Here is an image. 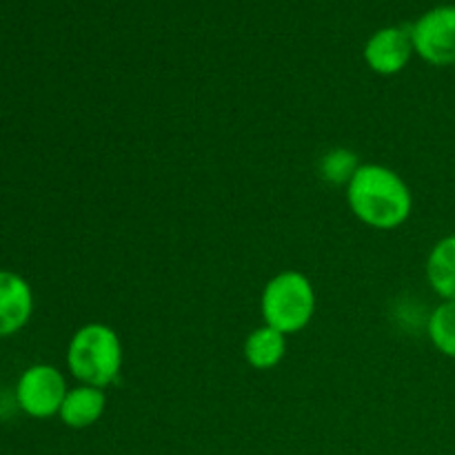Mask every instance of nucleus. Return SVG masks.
Instances as JSON below:
<instances>
[{
	"label": "nucleus",
	"instance_id": "f8f14e48",
	"mask_svg": "<svg viewBox=\"0 0 455 455\" xmlns=\"http://www.w3.org/2000/svg\"><path fill=\"white\" fill-rule=\"evenodd\" d=\"M358 167L360 164L354 151L336 147V149L327 151V154L320 158L318 172L320 178L331 182V185H349V180L354 178V173L358 172Z\"/></svg>",
	"mask_w": 455,
	"mask_h": 455
},
{
	"label": "nucleus",
	"instance_id": "9b49d317",
	"mask_svg": "<svg viewBox=\"0 0 455 455\" xmlns=\"http://www.w3.org/2000/svg\"><path fill=\"white\" fill-rule=\"evenodd\" d=\"M427 331L435 349L455 360V300H444L435 307L427 323Z\"/></svg>",
	"mask_w": 455,
	"mask_h": 455
},
{
	"label": "nucleus",
	"instance_id": "1a4fd4ad",
	"mask_svg": "<svg viewBox=\"0 0 455 455\" xmlns=\"http://www.w3.org/2000/svg\"><path fill=\"white\" fill-rule=\"evenodd\" d=\"M284 354H287V336L267 324L253 329L244 340V360L249 367L258 371H269L278 367Z\"/></svg>",
	"mask_w": 455,
	"mask_h": 455
},
{
	"label": "nucleus",
	"instance_id": "0eeeda50",
	"mask_svg": "<svg viewBox=\"0 0 455 455\" xmlns=\"http://www.w3.org/2000/svg\"><path fill=\"white\" fill-rule=\"evenodd\" d=\"M34 314L31 284L16 271L0 269V338L16 336Z\"/></svg>",
	"mask_w": 455,
	"mask_h": 455
},
{
	"label": "nucleus",
	"instance_id": "9d476101",
	"mask_svg": "<svg viewBox=\"0 0 455 455\" xmlns=\"http://www.w3.org/2000/svg\"><path fill=\"white\" fill-rule=\"evenodd\" d=\"M425 269L431 289L444 300H455V234L434 244Z\"/></svg>",
	"mask_w": 455,
	"mask_h": 455
},
{
	"label": "nucleus",
	"instance_id": "39448f33",
	"mask_svg": "<svg viewBox=\"0 0 455 455\" xmlns=\"http://www.w3.org/2000/svg\"><path fill=\"white\" fill-rule=\"evenodd\" d=\"M413 52L435 67L455 65V4H440L422 13L411 27Z\"/></svg>",
	"mask_w": 455,
	"mask_h": 455
},
{
	"label": "nucleus",
	"instance_id": "f03ea898",
	"mask_svg": "<svg viewBox=\"0 0 455 455\" xmlns=\"http://www.w3.org/2000/svg\"><path fill=\"white\" fill-rule=\"evenodd\" d=\"M123 342L111 327L89 323L71 336L67 347V367L80 385L107 389L123 371Z\"/></svg>",
	"mask_w": 455,
	"mask_h": 455
},
{
	"label": "nucleus",
	"instance_id": "423d86ee",
	"mask_svg": "<svg viewBox=\"0 0 455 455\" xmlns=\"http://www.w3.org/2000/svg\"><path fill=\"white\" fill-rule=\"evenodd\" d=\"M413 40L409 27L378 29L364 44V62L380 76H395L409 65L413 56Z\"/></svg>",
	"mask_w": 455,
	"mask_h": 455
},
{
	"label": "nucleus",
	"instance_id": "6e6552de",
	"mask_svg": "<svg viewBox=\"0 0 455 455\" xmlns=\"http://www.w3.org/2000/svg\"><path fill=\"white\" fill-rule=\"evenodd\" d=\"M107 407L105 389L89 385H78L74 389L67 391L65 403H62L58 418L62 425L69 429H87V427L96 425L102 418Z\"/></svg>",
	"mask_w": 455,
	"mask_h": 455
},
{
	"label": "nucleus",
	"instance_id": "f257e3e1",
	"mask_svg": "<svg viewBox=\"0 0 455 455\" xmlns=\"http://www.w3.org/2000/svg\"><path fill=\"white\" fill-rule=\"evenodd\" d=\"M347 204L371 229H398L409 220L413 196L407 182L385 164H360L347 185Z\"/></svg>",
	"mask_w": 455,
	"mask_h": 455
},
{
	"label": "nucleus",
	"instance_id": "20e7f679",
	"mask_svg": "<svg viewBox=\"0 0 455 455\" xmlns=\"http://www.w3.org/2000/svg\"><path fill=\"white\" fill-rule=\"evenodd\" d=\"M65 376L52 364H34L25 369L16 382V404L20 411H25L36 420H47V418L60 413L62 403L67 395Z\"/></svg>",
	"mask_w": 455,
	"mask_h": 455
},
{
	"label": "nucleus",
	"instance_id": "7ed1b4c3",
	"mask_svg": "<svg viewBox=\"0 0 455 455\" xmlns=\"http://www.w3.org/2000/svg\"><path fill=\"white\" fill-rule=\"evenodd\" d=\"M315 305L314 284L300 271H280L262 289L260 311L265 324L284 336L302 331L314 320Z\"/></svg>",
	"mask_w": 455,
	"mask_h": 455
}]
</instances>
